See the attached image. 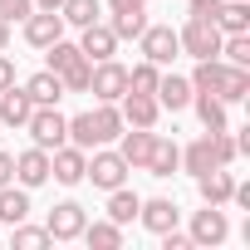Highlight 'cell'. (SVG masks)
<instances>
[{"instance_id": "obj_28", "label": "cell", "mask_w": 250, "mask_h": 250, "mask_svg": "<svg viewBox=\"0 0 250 250\" xmlns=\"http://www.w3.org/2000/svg\"><path fill=\"white\" fill-rule=\"evenodd\" d=\"M221 79H226V59H221V54H216V59H196L191 88H206V93H216V88H221Z\"/></svg>"}, {"instance_id": "obj_38", "label": "cell", "mask_w": 250, "mask_h": 250, "mask_svg": "<svg viewBox=\"0 0 250 250\" xmlns=\"http://www.w3.org/2000/svg\"><path fill=\"white\" fill-rule=\"evenodd\" d=\"M216 10H221V0H191V20H211L216 25Z\"/></svg>"}, {"instance_id": "obj_26", "label": "cell", "mask_w": 250, "mask_h": 250, "mask_svg": "<svg viewBox=\"0 0 250 250\" xmlns=\"http://www.w3.org/2000/svg\"><path fill=\"white\" fill-rule=\"evenodd\" d=\"M138 206H143V196L128 191V187H113V191H108V221H118V226H128V221L138 216Z\"/></svg>"}, {"instance_id": "obj_41", "label": "cell", "mask_w": 250, "mask_h": 250, "mask_svg": "<svg viewBox=\"0 0 250 250\" xmlns=\"http://www.w3.org/2000/svg\"><path fill=\"white\" fill-rule=\"evenodd\" d=\"M10 83H15V64L0 54V88H10Z\"/></svg>"}, {"instance_id": "obj_42", "label": "cell", "mask_w": 250, "mask_h": 250, "mask_svg": "<svg viewBox=\"0 0 250 250\" xmlns=\"http://www.w3.org/2000/svg\"><path fill=\"white\" fill-rule=\"evenodd\" d=\"M5 44H10V20H0V54H5Z\"/></svg>"}, {"instance_id": "obj_21", "label": "cell", "mask_w": 250, "mask_h": 250, "mask_svg": "<svg viewBox=\"0 0 250 250\" xmlns=\"http://www.w3.org/2000/svg\"><path fill=\"white\" fill-rule=\"evenodd\" d=\"M30 216V187H0V226H15Z\"/></svg>"}, {"instance_id": "obj_13", "label": "cell", "mask_w": 250, "mask_h": 250, "mask_svg": "<svg viewBox=\"0 0 250 250\" xmlns=\"http://www.w3.org/2000/svg\"><path fill=\"white\" fill-rule=\"evenodd\" d=\"M15 182L20 187H44L49 182V152L44 147H25L15 157Z\"/></svg>"}, {"instance_id": "obj_10", "label": "cell", "mask_w": 250, "mask_h": 250, "mask_svg": "<svg viewBox=\"0 0 250 250\" xmlns=\"http://www.w3.org/2000/svg\"><path fill=\"white\" fill-rule=\"evenodd\" d=\"M83 206L79 201H59L54 211H49V221H44V230H49V240H79V230H83Z\"/></svg>"}, {"instance_id": "obj_6", "label": "cell", "mask_w": 250, "mask_h": 250, "mask_svg": "<svg viewBox=\"0 0 250 250\" xmlns=\"http://www.w3.org/2000/svg\"><path fill=\"white\" fill-rule=\"evenodd\" d=\"M118 103H123V108H118V113H123V128H157V118H162V103H157L152 93H133V88H128Z\"/></svg>"}, {"instance_id": "obj_32", "label": "cell", "mask_w": 250, "mask_h": 250, "mask_svg": "<svg viewBox=\"0 0 250 250\" xmlns=\"http://www.w3.org/2000/svg\"><path fill=\"white\" fill-rule=\"evenodd\" d=\"M10 240H15V250H44V245H49V230L15 221V226H10Z\"/></svg>"}, {"instance_id": "obj_31", "label": "cell", "mask_w": 250, "mask_h": 250, "mask_svg": "<svg viewBox=\"0 0 250 250\" xmlns=\"http://www.w3.org/2000/svg\"><path fill=\"white\" fill-rule=\"evenodd\" d=\"M157 79H162V64H152V59H143V64L128 69V88H133V93H152Z\"/></svg>"}, {"instance_id": "obj_15", "label": "cell", "mask_w": 250, "mask_h": 250, "mask_svg": "<svg viewBox=\"0 0 250 250\" xmlns=\"http://www.w3.org/2000/svg\"><path fill=\"white\" fill-rule=\"evenodd\" d=\"M30 113H35V103H30V93L25 88H0V123H5V128H25L30 123Z\"/></svg>"}, {"instance_id": "obj_1", "label": "cell", "mask_w": 250, "mask_h": 250, "mask_svg": "<svg viewBox=\"0 0 250 250\" xmlns=\"http://www.w3.org/2000/svg\"><path fill=\"white\" fill-rule=\"evenodd\" d=\"M25 133H30V143L35 147H44V152H54V147H64L69 143V118L49 103V108H35L30 113V123H25Z\"/></svg>"}, {"instance_id": "obj_37", "label": "cell", "mask_w": 250, "mask_h": 250, "mask_svg": "<svg viewBox=\"0 0 250 250\" xmlns=\"http://www.w3.org/2000/svg\"><path fill=\"white\" fill-rule=\"evenodd\" d=\"M30 10H35V0H0V20H10V25L25 20Z\"/></svg>"}, {"instance_id": "obj_16", "label": "cell", "mask_w": 250, "mask_h": 250, "mask_svg": "<svg viewBox=\"0 0 250 250\" xmlns=\"http://www.w3.org/2000/svg\"><path fill=\"white\" fill-rule=\"evenodd\" d=\"M196 191H201V201H206V206H226V201H230V191H235V177H230L226 167H211V172H201V177H196Z\"/></svg>"}, {"instance_id": "obj_35", "label": "cell", "mask_w": 250, "mask_h": 250, "mask_svg": "<svg viewBox=\"0 0 250 250\" xmlns=\"http://www.w3.org/2000/svg\"><path fill=\"white\" fill-rule=\"evenodd\" d=\"M88 74H93V64L88 59H79V64H69L59 79H64V93H88Z\"/></svg>"}, {"instance_id": "obj_22", "label": "cell", "mask_w": 250, "mask_h": 250, "mask_svg": "<svg viewBox=\"0 0 250 250\" xmlns=\"http://www.w3.org/2000/svg\"><path fill=\"white\" fill-rule=\"evenodd\" d=\"M88 123H93V143H98V147L113 143V138L123 133V113H118V103H98V108L88 113Z\"/></svg>"}, {"instance_id": "obj_43", "label": "cell", "mask_w": 250, "mask_h": 250, "mask_svg": "<svg viewBox=\"0 0 250 250\" xmlns=\"http://www.w3.org/2000/svg\"><path fill=\"white\" fill-rule=\"evenodd\" d=\"M35 5H40V10H59V5H64V0H35Z\"/></svg>"}, {"instance_id": "obj_5", "label": "cell", "mask_w": 250, "mask_h": 250, "mask_svg": "<svg viewBox=\"0 0 250 250\" xmlns=\"http://www.w3.org/2000/svg\"><path fill=\"white\" fill-rule=\"evenodd\" d=\"M138 44H143V59H152V64H172L182 54V40H177L172 25H147L138 35Z\"/></svg>"}, {"instance_id": "obj_24", "label": "cell", "mask_w": 250, "mask_h": 250, "mask_svg": "<svg viewBox=\"0 0 250 250\" xmlns=\"http://www.w3.org/2000/svg\"><path fill=\"white\" fill-rule=\"evenodd\" d=\"M191 103H196V118H201V128H206V133H221V128H226V103H221L216 93L196 88V93H191Z\"/></svg>"}, {"instance_id": "obj_20", "label": "cell", "mask_w": 250, "mask_h": 250, "mask_svg": "<svg viewBox=\"0 0 250 250\" xmlns=\"http://www.w3.org/2000/svg\"><path fill=\"white\" fill-rule=\"evenodd\" d=\"M177 167H182V147L167 143V138H152V157H147L143 172H152V177H177Z\"/></svg>"}, {"instance_id": "obj_30", "label": "cell", "mask_w": 250, "mask_h": 250, "mask_svg": "<svg viewBox=\"0 0 250 250\" xmlns=\"http://www.w3.org/2000/svg\"><path fill=\"white\" fill-rule=\"evenodd\" d=\"M44 59H49V69H54V74H64V69H69V64H79L83 54H79V44H69V40L59 35L54 44H44Z\"/></svg>"}, {"instance_id": "obj_27", "label": "cell", "mask_w": 250, "mask_h": 250, "mask_svg": "<svg viewBox=\"0 0 250 250\" xmlns=\"http://www.w3.org/2000/svg\"><path fill=\"white\" fill-rule=\"evenodd\" d=\"M182 167L191 172V177H201V172H211L216 167V152H211V133H201L187 152H182Z\"/></svg>"}, {"instance_id": "obj_36", "label": "cell", "mask_w": 250, "mask_h": 250, "mask_svg": "<svg viewBox=\"0 0 250 250\" xmlns=\"http://www.w3.org/2000/svg\"><path fill=\"white\" fill-rule=\"evenodd\" d=\"M230 128H221V133H211V152H216V167H230L235 162V138H226Z\"/></svg>"}, {"instance_id": "obj_17", "label": "cell", "mask_w": 250, "mask_h": 250, "mask_svg": "<svg viewBox=\"0 0 250 250\" xmlns=\"http://www.w3.org/2000/svg\"><path fill=\"white\" fill-rule=\"evenodd\" d=\"M25 93H30V103H35V108H49V103H59V98H64V79H59L54 69H40L35 79H25Z\"/></svg>"}, {"instance_id": "obj_11", "label": "cell", "mask_w": 250, "mask_h": 250, "mask_svg": "<svg viewBox=\"0 0 250 250\" xmlns=\"http://www.w3.org/2000/svg\"><path fill=\"white\" fill-rule=\"evenodd\" d=\"M59 35H64V15H59V10H30V15H25V40H30L35 49L54 44Z\"/></svg>"}, {"instance_id": "obj_4", "label": "cell", "mask_w": 250, "mask_h": 250, "mask_svg": "<svg viewBox=\"0 0 250 250\" xmlns=\"http://www.w3.org/2000/svg\"><path fill=\"white\" fill-rule=\"evenodd\" d=\"M177 40L191 59H216L221 54V30L211 20H187V30H177Z\"/></svg>"}, {"instance_id": "obj_3", "label": "cell", "mask_w": 250, "mask_h": 250, "mask_svg": "<svg viewBox=\"0 0 250 250\" xmlns=\"http://www.w3.org/2000/svg\"><path fill=\"white\" fill-rule=\"evenodd\" d=\"M88 93L98 103H118L123 93H128V69H123L118 59H98L93 74H88Z\"/></svg>"}, {"instance_id": "obj_8", "label": "cell", "mask_w": 250, "mask_h": 250, "mask_svg": "<svg viewBox=\"0 0 250 250\" xmlns=\"http://www.w3.org/2000/svg\"><path fill=\"white\" fill-rule=\"evenodd\" d=\"M191 245H221L226 235H230V221H226V211L221 206H201L196 216H191Z\"/></svg>"}, {"instance_id": "obj_9", "label": "cell", "mask_w": 250, "mask_h": 250, "mask_svg": "<svg viewBox=\"0 0 250 250\" xmlns=\"http://www.w3.org/2000/svg\"><path fill=\"white\" fill-rule=\"evenodd\" d=\"M118 44H123V40H118V35H113V30L103 25V20H93V25H83L79 54H83L88 64H98V59H113V54H118Z\"/></svg>"}, {"instance_id": "obj_19", "label": "cell", "mask_w": 250, "mask_h": 250, "mask_svg": "<svg viewBox=\"0 0 250 250\" xmlns=\"http://www.w3.org/2000/svg\"><path fill=\"white\" fill-rule=\"evenodd\" d=\"M216 30L221 35H250V0H221Z\"/></svg>"}, {"instance_id": "obj_29", "label": "cell", "mask_w": 250, "mask_h": 250, "mask_svg": "<svg viewBox=\"0 0 250 250\" xmlns=\"http://www.w3.org/2000/svg\"><path fill=\"white\" fill-rule=\"evenodd\" d=\"M98 10H103V0H64L59 5V15H64V25H93L98 20Z\"/></svg>"}, {"instance_id": "obj_25", "label": "cell", "mask_w": 250, "mask_h": 250, "mask_svg": "<svg viewBox=\"0 0 250 250\" xmlns=\"http://www.w3.org/2000/svg\"><path fill=\"white\" fill-rule=\"evenodd\" d=\"M216 98H221V103H245V98H250V69H240V64H226V79H221Z\"/></svg>"}, {"instance_id": "obj_18", "label": "cell", "mask_w": 250, "mask_h": 250, "mask_svg": "<svg viewBox=\"0 0 250 250\" xmlns=\"http://www.w3.org/2000/svg\"><path fill=\"white\" fill-rule=\"evenodd\" d=\"M191 93H196V88H191V79H182V74H162V79H157V88H152V98H157L162 108H172V113H177V108H187V103H191Z\"/></svg>"}, {"instance_id": "obj_39", "label": "cell", "mask_w": 250, "mask_h": 250, "mask_svg": "<svg viewBox=\"0 0 250 250\" xmlns=\"http://www.w3.org/2000/svg\"><path fill=\"white\" fill-rule=\"evenodd\" d=\"M108 10L113 15H138V10H147V0H108Z\"/></svg>"}, {"instance_id": "obj_33", "label": "cell", "mask_w": 250, "mask_h": 250, "mask_svg": "<svg viewBox=\"0 0 250 250\" xmlns=\"http://www.w3.org/2000/svg\"><path fill=\"white\" fill-rule=\"evenodd\" d=\"M221 54H226V64L250 69V35H221Z\"/></svg>"}, {"instance_id": "obj_2", "label": "cell", "mask_w": 250, "mask_h": 250, "mask_svg": "<svg viewBox=\"0 0 250 250\" xmlns=\"http://www.w3.org/2000/svg\"><path fill=\"white\" fill-rule=\"evenodd\" d=\"M128 162H123V152H103V147H93V157H88V167H83V177L98 187V191H113V187H128Z\"/></svg>"}, {"instance_id": "obj_34", "label": "cell", "mask_w": 250, "mask_h": 250, "mask_svg": "<svg viewBox=\"0 0 250 250\" xmlns=\"http://www.w3.org/2000/svg\"><path fill=\"white\" fill-rule=\"evenodd\" d=\"M118 40H138L143 30H147V10H138V15H113V25H108Z\"/></svg>"}, {"instance_id": "obj_40", "label": "cell", "mask_w": 250, "mask_h": 250, "mask_svg": "<svg viewBox=\"0 0 250 250\" xmlns=\"http://www.w3.org/2000/svg\"><path fill=\"white\" fill-rule=\"evenodd\" d=\"M15 182V152H0V187Z\"/></svg>"}, {"instance_id": "obj_7", "label": "cell", "mask_w": 250, "mask_h": 250, "mask_svg": "<svg viewBox=\"0 0 250 250\" xmlns=\"http://www.w3.org/2000/svg\"><path fill=\"white\" fill-rule=\"evenodd\" d=\"M83 167H88V152L74 147V143H64V147L49 152V177L64 182V187H79V182H83Z\"/></svg>"}, {"instance_id": "obj_23", "label": "cell", "mask_w": 250, "mask_h": 250, "mask_svg": "<svg viewBox=\"0 0 250 250\" xmlns=\"http://www.w3.org/2000/svg\"><path fill=\"white\" fill-rule=\"evenodd\" d=\"M79 240H88L93 250H118V245H123V226H118V221H83Z\"/></svg>"}, {"instance_id": "obj_14", "label": "cell", "mask_w": 250, "mask_h": 250, "mask_svg": "<svg viewBox=\"0 0 250 250\" xmlns=\"http://www.w3.org/2000/svg\"><path fill=\"white\" fill-rule=\"evenodd\" d=\"M138 221H143L152 235H162V230H172V226L182 221V211H177V201H167V196H152V201H143V206H138Z\"/></svg>"}, {"instance_id": "obj_12", "label": "cell", "mask_w": 250, "mask_h": 250, "mask_svg": "<svg viewBox=\"0 0 250 250\" xmlns=\"http://www.w3.org/2000/svg\"><path fill=\"white\" fill-rule=\"evenodd\" d=\"M118 138H123V147H118V152H123V162H128L133 172H143V167H147V157H152V138H157V133H152V128H123Z\"/></svg>"}]
</instances>
